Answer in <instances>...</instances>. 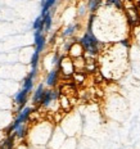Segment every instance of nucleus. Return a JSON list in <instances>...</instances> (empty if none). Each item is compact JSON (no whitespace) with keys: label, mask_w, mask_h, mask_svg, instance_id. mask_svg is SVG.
<instances>
[{"label":"nucleus","mask_w":140,"mask_h":149,"mask_svg":"<svg viewBox=\"0 0 140 149\" xmlns=\"http://www.w3.org/2000/svg\"><path fill=\"white\" fill-rule=\"evenodd\" d=\"M123 9H125L126 21H127V23H129V26L131 27V29L139 26L140 24V14L135 7V3H132L131 0H126V5H123Z\"/></svg>","instance_id":"2"},{"label":"nucleus","mask_w":140,"mask_h":149,"mask_svg":"<svg viewBox=\"0 0 140 149\" xmlns=\"http://www.w3.org/2000/svg\"><path fill=\"white\" fill-rule=\"evenodd\" d=\"M84 54H85V50H84L81 42L80 41H73V44L71 45V48H70V52H68V55H70L72 59H75V58L82 57Z\"/></svg>","instance_id":"7"},{"label":"nucleus","mask_w":140,"mask_h":149,"mask_svg":"<svg viewBox=\"0 0 140 149\" xmlns=\"http://www.w3.org/2000/svg\"><path fill=\"white\" fill-rule=\"evenodd\" d=\"M33 44H35V50L41 53L46 46V39L44 35V31H33Z\"/></svg>","instance_id":"4"},{"label":"nucleus","mask_w":140,"mask_h":149,"mask_svg":"<svg viewBox=\"0 0 140 149\" xmlns=\"http://www.w3.org/2000/svg\"><path fill=\"white\" fill-rule=\"evenodd\" d=\"M59 74H61L59 68H53V70L49 71L48 74H46V80H45L46 86H49V88H55L59 81Z\"/></svg>","instance_id":"5"},{"label":"nucleus","mask_w":140,"mask_h":149,"mask_svg":"<svg viewBox=\"0 0 140 149\" xmlns=\"http://www.w3.org/2000/svg\"><path fill=\"white\" fill-rule=\"evenodd\" d=\"M35 149H39V148H35Z\"/></svg>","instance_id":"23"},{"label":"nucleus","mask_w":140,"mask_h":149,"mask_svg":"<svg viewBox=\"0 0 140 149\" xmlns=\"http://www.w3.org/2000/svg\"><path fill=\"white\" fill-rule=\"evenodd\" d=\"M29 94L30 93H27L24 89H21V90H18V91L15 93L13 99H14L15 105L18 107V112L24 108V104H26V102H27V97H29Z\"/></svg>","instance_id":"6"},{"label":"nucleus","mask_w":140,"mask_h":149,"mask_svg":"<svg viewBox=\"0 0 140 149\" xmlns=\"http://www.w3.org/2000/svg\"><path fill=\"white\" fill-rule=\"evenodd\" d=\"M79 27H80L79 23H71V24H68L66 29L63 30L62 35H63L64 37H71V36H73L75 33L79 31Z\"/></svg>","instance_id":"12"},{"label":"nucleus","mask_w":140,"mask_h":149,"mask_svg":"<svg viewBox=\"0 0 140 149\" xmlns=\"http://www.w3.org/2000/svg\"><path fill=\"white\" fill-rule=\"evenodd\" d=\"M85 71H79V72H75L72 79H73V82L75 84H82L85 81Z\"/></svg>","instance_id":"17"},{"label":"nucleus","mask_w":140,"mask_h":149,"mask_svg":"<svg viewBox=\"0 0 140 149\" xmlns=\"http://www.w3.org/2000/svg\"><path fill=\"white\" fill-rule=\"evenodd\" d=\"M35 74H32V73H30L27 74L26 77H24V80H23V82H22V89H24L27 93H30L31 90H32L33 88V81H35Z\"/></svg>","instance_id":"11"},{"label":"nucleus","mask_w":140,"mask_h":149,"mask_svg":"<svg viewBox=\"0 0 140 149\" xmlns=\"http://www.w3.org/2000/svg\"><path fill=\"white\" fill-rule=\"evenodd\" d=\"M103 3V0H88V9L90 13H95L99 9L100 4Z\"/></svg>","instance_id":"16"},{"label":"nucleus","mask_w":140,"mask_h":149,"mask_svg":"<svg viewBox=\"0 0 140 149\" xmlns=\"http://www.w3.org/2000/svg\"><path fill=\"white\" fill-rule=\"evenodd\" d=\"M81 42L84 50H85V54L84 55H90V57H96L98 53L100 52V41L96 39V36L94 35L93 30L86 29V32L82 35V37L79 40Z\"/></svg>","instance_id":"1"},{"label":"nucleus","mask_w":140,"mask_h":149,"mask_svg":"<svg viewBox=\"0 0 140 149\" xmlns=\"http://www.w3.org/2000/svg\"><path fill=\"white\" fill-rule=\"evenodd\" d=\"M32 30L33 31H44V17L41 14L33 21L32 23Z\"/></svg>","instance_id":"15"},{"label":"nucleus","mask_w":140,"mask_h":149,"mask_svg":"<svg viewBox=\"0 0 140 149\" xmlns=\"http://www.w3.org/2000/svg\"><path fill=\"white\" fill-rule=\"evenodd\" d=\"M42 17H44V31H45V32H48V31L52 29V23H53L52 14L50 13H46L45 15H42Z\"/></svg>","instance_id":"18"},{"label":"nucleus","mask_w":140,"mask_h":149,"mask_svg":"<svg viewBox=\"0 0 140 149\" xmlns=\"http://www.w3.org/2000/svg\"><path fill=\"white\" fill-rule=\"evenodd\" d=\"M86 10H88V5L81 4V5H80V8H79V12H77V14H79L80 17H82V15H85Z\"/></svg>","instance_id":"19"},{"label":"nucleus","mask_w":140,"mask_h":149,"mask_svg":"<svg viewBox=\"0 0 140 149\" xmlns=\"http://www.w3.org/2000/svg\"><path fill=\"white\" fill-rule=\"evenodd\" d=\"M59 71H61L62 76L66 77V79H70V77L73 76V73L76 72L75 71V64H73V59L70 57V55H63L61 57V61H59Z\"/></svg>","instance_id":"3"},{"label":"nucleus","mask_w":140,"mask_h":149,"mask_svg":"<svg viewBox=\"0 0 140 149\" xmlns=\"http://www.w3.org/2000/svg\"><path fill=\"white\" fill-rule=\"evenodd\" d=\"M57 0H41V15L49 13V10L54 7Z\"/></svg>","instance_id":"14"},{"label":"nucleus","mask_w":140,"mask_h":149,"mask_svg":"<svg viewBox=\"0 0 140 149\" xmlns=\"http://www.w3.org/2000/svg\"><path fill=\"white\" fill-rule=\"evenodd\" d=\"M30 116H31V108L24 107L23 109H21L18 112V114H17V117H15L14 121H17L18 123H26L27 121H29Z\"/></svg>","instance_id":"10"},{"label":"nucleus","mask_w":140,"mask_h":149,"mask_svg":"<svg viewBox=\"0 0 140 149\" xmlns=\"http://www.w3.org/2000/svg\"><path fill=\"white\" fill-rule=\"evenodd\" d=\"M58 102H59V105H61V108H63V111H70L71 109V105H72V103H71L70 98H68L67 95L61 94V97H59Z\"/></svg>","instance_id":"13"},{"label":"nucleus","mask_w":140,"mask_h":149,"mask_svg":"<svg viewBox=\"0 0 140 149\" xmlns=\"http://www.w3.org/2000/svg\"><path fill=\"white\" fill-rule=\"evenodd\" d=\"M123 1H126V0H123Z\"/></svg>","instance_id":"24"},{"label":"nucleus","mask_w":140,"mask_h":149,"mask_svg":"<svg viewBox=\"0 0 140 149\" xmlns=\"http://www.w3.org/2000/svg\"><path fill=\"white\" fill-rule=\"evenodd\" d=\"M121 45H123L125 48H129V45H130L129 40H127V39H125V40H121Z\"/></svg>","instance_id":"20"},{"label":"nucleus","mask_w":140,"mask_h":149,"mask_svg":"<svg viewBox=\"0 0 140 149\" xmlns=\"http://www.w3.org/2000/svg\"><path fill=\"white\" fill-rule=\"evenodd\" d=\"M135 7H136V9H138V12L140 14V0H136L135 1Z\"/></svg>","instance_id":"21"},{"label":"nucleus","mask_w":140,"mask_h":149,"mask_svg":"<svg viewBox=\"0 0 140 149\" xmlns=\"http://www.w3.org/2000/svg\"><path fill=\"white\" fill-rule=\"evenodd\" d=\"M39 62H40V53H39V52H36V50H33L32 55H31V58H30V67H31L30 73L35 74V76H36V73H37V67H39Z\"/></svg>","instance_id":"9"},{"label":"nucleus","mask_w":140,"mask_h":149,"mask_svg":"<svg viewBox=\"0 0 140 149\" xmlns=\"http://www.w3.org/2000/svg\"><path fill=\"white\" fill-rule=\"evenodd\" d=\"M15 149H29V148H27L26 145H20V147H17Z\"/></svg>","instance_id":"22"},{"label":"nucleus","mask_w":140,"mask_h":149,"mask_svg":"<svg viewBox=\"0 0 140 149\" xmlns=\"http://www.w3.org/2000/svg\"><path fill=\"white\" fill-rule=\"evenodd\" d=\"M45 86L44 84H39L37 85V88L35 89V91H33V95H32V102L33 104H41L42 102V98H44V94H45Z\"/></svg>","instance_id":"8"}]
</instances>
